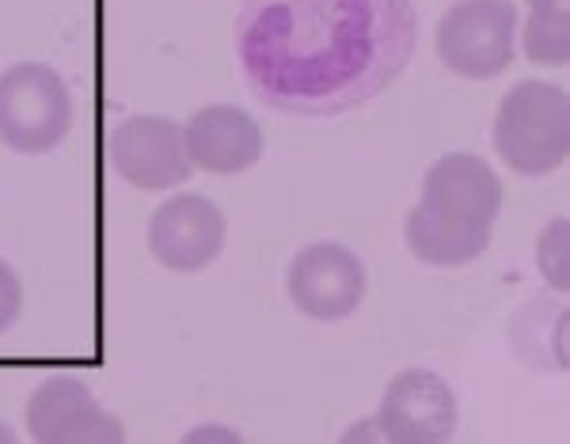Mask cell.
I'll list each match as a JSON object with an SVG mask.
<instances>
[{
    "label": "cell",
    "instance_id": "3",
    "mask_svg": "<svg viewBox=\"0 0 570 444\" xmlns=\"http://www.w3.org/2000/svg\"><path fill=\"white\" fill-rule=\"evenodd\" d=\"M438 58L449 72L491 80L518 53V4L513 0H456L438 23Z\"/></svg>",
    "mask_w": 570,
    "mask_h": 444
},
{
    "label": "cell",
    "instance_id": "7",
    "mask_svg": "<svg viewBox=\"0 0 570 444\" xmlns=\"http://www.w3.org/2000/svg\"><path fill=\"white\" fill-rule=\"evenodd\" d=\"M110 164L137 190H171L195 171L187 141H183V126L153 115H134L115 126Z\"/></svg>",
    "mask_w": 570,
    "mask_h": 444
},
{
    "label": "cell",
    "instance_id": "12",
    "mask_svg": "<svg viewBox=\"0 0 570 444\" xmlns=\"http://www.w3.org/2000/svg\"><path fill=\"white\" fill-rule=\"evenodd\" d=\"M567 308L559 300H529L510 323L513 354L529 368H567Z\"/></svg>",
    "mask_w": 570,
    "mask_h": 444
},
{
    "label": "cell",
    "instance_id": "13",
    "mask_svg": "<svg viewBox=\"0 0 570 444\" xmlns=\"http://www.w3.org/2000/svg\"><path fill=\"white\" fill-rule=\"evenodd\" d=\"M521 50L532 65L559 69L570 58V12H537L532 8L521 27Z\"/></svg>",
    "mask_w": 570,
    "mask_h": 444
},
{
    "label": "cell",
    "instance_id": "2",
    "mask_svg": "<svg viewBox=\"0 0 570 444\" xmlns=\"http://www.w3.org/2000/svg\"><path fill=\"white\" fill-rule=\"evenodd\" d=\"M72 96L66 80L42 61H20L0 72V141L12 152L42 156L66 141Z\"/></svg>",
    "mask_w": 570,
    "mask_h": 444
},
{
    "label": "cell",
    "instance_id": "8",
    "mask_svg": "<svg viewBox=\"0 0 570 444\" xmlns=\"http://www.w3.org/2000/svg\"><path fill=\"white\" fill-rule=\"evenodd\" d=\"M228 236L225 213L202 194H176L149 220V251L176 274H195L220 255Z\"/></svg>",
    "mask_w": 570,
    "mask_h": 444
},
{
    "label": "cell",
    "instance_id": "16",
    "mask_svg": "<svg viewBox=\"0 0 570 444\" xmlns=\"http://www.w3.org/2000/svg\"><path fill=\"white\" fill-rule=\"evenodd\" d=\"M529 8H537V12H567L570 0H525Z\"/></svg>",
    "mask_w": 570,
    "mask_h": 444
},
{
    "label": "cell",
    "instance_id": "15",
    "mask_svg": "<svg viewBox=\"0 0 570 444\" xmlns=\"http://www.w3.org/2000/svg\"><path fill=\"white\" fill-rule=\"evenodd\" d=\"M23 312V285H20V274L0 258V335L20 319Z\"/></svg>",
    "mask_w": 570,
    "mask_h": 444
},
{
    "label": "cell",
    "instance_id": "5",
    "mask_svg": "<svg viewBox=\"0 0 570 444\" xmlns=\"http://www.w3.org/2000/svg\"><path fill=\"white\" fill-rule=\"evenodd\" d=\"M293 308L312 319H346L365 300V263L343 244H308L293 255L285 274Z\"/></svg>",
    "mask_w": 570,
    "mask_h": 444
},
{
    "label": "cell",
    "instance_id": "14",
    "mask_svg": "<svg viewBox=\"0 0 570 444\" xmlns=\"http://www.w3.org/2000/svg\"><path fill=\"white\" fill-rule=\"evenodd\" d=\"M537 266L551 289H570V225L567 217H556L537 239Z\"/></svg>",
    "mask_w": 570,
    "mask_h": 444
},
{
    "label": "cell",
    "instance_id": "4",
    "mask_svg": "<svg viewBox=\"0 0 570 444\" xmlns=\"http://www.w3.org/2000/svg\"><path fill=\"white\" fill-rule=\"evenodd\" d=\"M456 395L445 376L430 368H407L384 387L373 422H357L346 441H392V444H441L456 430Z\"/></svg>",
    "mask_w": 570,
    "mask_h": 444
},
{
    "label": "cell",
    "instance_id": "1",
    "mask_svg": "<svg viewBox=\"0 0 570 444\" xmlns=\"http://www.w3.org/2000/svg\"><path fill=\"white\" fill-rule=\"evenodd\" d=\"M570 103L567 91L551 80H521L502 96L494 115V152L505 168L540 179L567 160Z\"/></svg>",
    "mask_w": 570,
    "mask_h": 444
},
{
    "label": "cell",
    "instance_id": "6",
    "mask_svg": "<svg viewBox=\"0 0 570 444\" xmlns=\"http://www.w3.org/2000/svg\"><path fill=\"white\" fill-rule=\"evenodd\" d=\"M27 430L39 444H118L126 430L77 376H50L27 399Z\"/></svg>",
    "mask_w": 570,
    "mask_h": 444
},
{
    "label": "cell",
    "instance_id": "9",
    "mask_svg": "<svg viewBox=\"0 0 570 444\" xmlns=\"http://www.w3.org/2000/svg\"><path fill=\"white\" fill-rule=\"evenodd\" d=\"M449 217L491 228L502 213V179L487 160L472 152H449L422 179V201Z\"/></svg>",
    "mask_w": 570,
    "mask_h": 444
},
{
    "label": "cell",
    "instance_id": "17",
    "mask_svg": "<svg viewBox=\"0 0 570 444\" xmlns=\"http://www.w3.org/2000/svg\"><path fill=\"white\" fill-rule=\"evenodd\" d=\"M0 441H12V433L4 430V422H0Z\"/></svg>",
    "mask_w": 570,
    "mask_h": 444
},
{
    "label": "cell",
    "instance_id": "10",
    "mask_svg": "<svg viewBox=\"0 0 570 444\" xmlns=\"http://www.w3.org/2000/svg\"><path fill=\"white\" fill-rule=\"evenodd\" d=\"M190 164L209 175H236L247 171L263 156V126L244 107L214 103L202 107L183 126Z\"/></svg>",
    "mask_w": 570,
    "mask_h": 444
},
{
    "label": "cell",
    "instance_id": "11",
    "mask_svg": "<svg viewBox=\"0 0 570 444\" xmlns=\"http://www.w3.org/2000/svg\"><path fill=\"white\" fill-rule=\"evenodd\" d=\"M403 239H407L411 255L426 266H468L491 247V228L449 217L430 206H415L407 213Z\"/></svg>",
    "mask_w": 570,
    "mask_h": 444
}]
</instances>
